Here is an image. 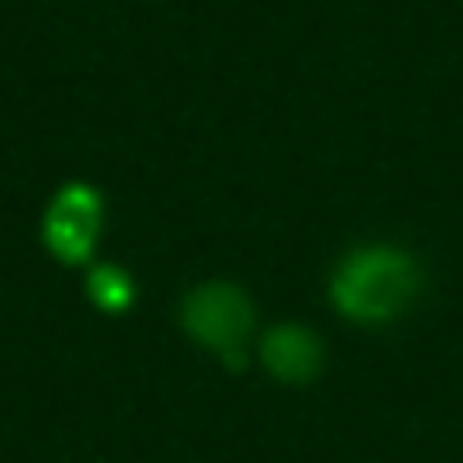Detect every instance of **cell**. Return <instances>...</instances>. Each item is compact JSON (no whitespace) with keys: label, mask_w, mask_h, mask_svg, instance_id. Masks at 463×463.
Instances as JSON below:
<instances>
[{"label":"cell","mask_w":463,"mask_h":463,"mask_svg":"<svg viewBox=\"0 0 463 463\" xmlns=\"http://www.w3.org/2000/svg\"><path fill=\"white\" fill-rule=\"evenodd\" d=\"M420 286H423V271L409 250L373 242L351 250L336 264L329 279V300L351 322L383 326L402 318L416 304Z\"/></svg>","instance_id":"obj_1"},{"label":"cell","mask_w":463,"mask_h":463,"mask_svg":"<svg viewBox=\"0 0 463 463\" xmlns=\"http://www.w3.org/2000/svg\"><path fill=\"white\" fill-rule=\"evenodd\" d=\"M184 333L210 347L228 369L246 365V336L253 329V304L232 282H206L195 286L181 304Z\"/></svg>","instance_id":"obj_2"},{"label":"cell","mask_w":463,"mask_h":463,"mask_svg":"<svg viewBox=\"0 0 463 463\" xmlns=\"http://www.w3.org/2000/svg\"><path fill=\"white\" fill-rule=\"evenodd\" d=\"M98 232H101V195H98V188H90L83 181L65 184L43 213L47 250L65 264H87L90 253H94Z\"/></svg>","instance_id":"obj_3"},{"label":"cell","mask_w":463,"mask_h":463,"mask_svg":"<svg viewBox=\"0 0 463 463\" xmlns=\"http://www.w3.org/2000/svg\"><path fill=\"white\" fill-rule=\"evenodd\" d=\"M260 362L282 383H307L322 369V340L297 322H279L260 340Z\"/></svg>","instance_id":"obj_4"},{"label":"cell","mask_w":463,"mask_h":463,"mask_svg":"<svg viewBox=\"0 0 463 463\" xmlns=\"http://www.w3.org/2000/svg\"><path fill=\"white\" fill-rule=\"evenodd\" d=\"M83 289H87L90 304L98 311H105V315H119V311H127L134 304V282L116 264H90Z\"/></svg>","instance_id":"obj_5"}]
</instances>
